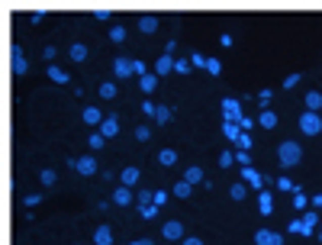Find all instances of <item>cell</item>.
I'll use <instances>...</instances> for the list:
<instances>
[{"instance_id":"1","label":"cell","mask_w":322,"mask_h":245,"mask_svg":"<svg viewBox=\"0 0 322 245\" xmlns=\"http://www.w3.org/2000/svg\"><path fill=\"white\" fill-rule=\"evenodd\" d=\"M277 161H281L284 168H293V165L303 161V148L297 142H281L277 145Z\"/></svg>"},{"instance_id":"2","label":"cell","mask_w":322,"mask_h":245,"mask_svg":"<svg viewBox=\"0 0 322 245\" xmlns=\"http://www.w3.org/2000/svg\"><path fill=\"white\" fill-rule=\"evenodd\" d=\"M300 129H303V136H319L322 133V113L303 110L300 113Z\"/></svg>"},{"instance_id":"3","label":"cell","mask_w":322,"mask_h":245,"mask_svg":"<svg viewBox=\"0 0 322 245\" xmlns=\"http://www.w3.org/2000/svg\"><path fill=\"white\" fill-rule=\"evenodd\" d=\"M222 116H225V123H245V110H242V103L236 100V97H225L222 100Z\"/></svg>"},{"instance_id":"4","label":"cell","mask_w":322,"mask_h":245,"mask_svg":"<svg viewBox=\"0 0 322 245\" xmlns=\"http://www.w3.org/2000/svg\"><path fill=\"white\" fill-rule=\"evenodd\" d=\"M161 232L168 242H184V223H177V220H168L161 226Z\"/></svg>"},{"instance_id":"5","label":"cell","mask_w":322,"mask_h":245,"mask_svg":"<svg viewBox=\"0 0 322 245\" xmlns=\"http://www.w3.org/2000/svg\"><path fill=\"white\" fill-rule=\"evenodd\" d=\"M74 171L84 174V178H90V174H97V161H94V155H81V158H74Z\"/></svg>"},{"instance_id":"6","label":"cell","mask_w":322,"mask_h":245,"mask_svg":"<svg viewBox=\"0 0 322 245\" xmlns=\"http://www.w3.org/2000/svg\"><path fill=\"white\" fill-rule=\"evenodd\" d=\"M158 26H161V20H158L155 13H145V16H139V32H145V36L158 32Z\"/></svg>"},{"instance_id":"7","label":"cell","mask_w":322,"mask_h":245,"mask_svg":"<svg viewBox=\"0 0 322 245\" xmlns=\"http://www.w3.org/2000/svg\"><path fill=\"white\" fill-rule=\"evenodd\" d=\"M316 223H319V210H306V213H303V235H316L319 229H316Z\"/></svg>"},{"instance_id":"8","label":"cell","mask_w":322,"mask_h":245,"mask_svg":"<svg viewBox=\"0 0 322 245\" xmlns=\"http://www.w3.org/2000/svg\"><path fill=\"white\" fill-rule=\"evenodd\" d=\"M97 133L103 136V139H113V136H119V119H116V113H113V116H107L100 123V129Z\"/></svg>"},{"instance_id":"9","label":"cell","mask_w":322,"mask_h":245,"mask_svg":"<svg viewBox=\"0 0 322 245\" xmlns=\"http://www.w3.org/2000/svg\"><path fill=\"white\" fill-rule=\"evenodd\" d=\"M113 74H116V77H132L135 74L132 58H116V61H113Z\"/></svg>"},{"instance_id":"10","label":"cell","mask_w":322,"mask_h":245,"mask_svg":"<svg viewBox=\"0 0 322 245\" xmlns=\"http://www.w3.org/2000/svg\"><path fill=\"white\" fill-rule=\"evenodd\" d=\"M132 200H135L132 187H123V184H119V187H116V194H113V203H116V207H129Z\"/></svg>"},{"instance_id":"11","label":"cell","mask_w":322,"mask_h":245,"mask_svg":"<svg viewBox=\"0 0 322 245\" xmlns=\"http://www.w3.org/2000/svg\"><path fill=\"white\" fill-rule=\"evenodd\" d=\"M174 65H177V58H171V55H161L158 61H155V74H158V77L171 74V71H174Z\"/></svg>"},{"instance_id":"12","label":"cell","mask_w":322,"mask_h":245,"mask_svg":"<svg viewBox=\"0 0 322 245\" xmlns=\"http://www.w3.org/2000/svg\"><path fill=\"white\" fill-rule=\"evenodd\" d=\"M26 71H29V65H26L23 49H20V46H13V74L20 77V74H26Z\"/></svg>"},{"instance_id":"13","label":"cell","mask_w":322,"mask_h":245,"mask_svg":"<svg viewBox=\"0 0 322 245\" xmlns=\"http://www.w3.org/2000/svg\"><path fill=\"white\" fill-rule=\"evenodd\" d=\"M81 119L87 123V126H97V129H100V123L107 119V116H103V113H100L97 107H84V113H81Z\"/></svg>"},{"instance_id":"14","label":"cell","mask_w":322,"mask_h":245,"mask_svg":"<svg viewBox=\"0 0 322 245\" xmlns=\"http://www.w3.org/2000/svg\"><path fill=\"white\" fill-rule=\"evenodd\" d=\"M290 203H293V210H297V213H306V210H309V200H306V194H303L300 187L290 194Z\"/></svg>"},{"instance_id":"15","label":"cell","mask_w":322,"mask_h":245,"mask_svg":"<svg viewBox=\"0 0 322 245\" xmlns=\"http://www.w3.org/2000/svg\"><path fill=\"white\" fill-rule=\"evenodd\" d=\"M242 133H245V129H242L239 123H222V136L229 139V142H239V139H242Z\"/></svg>"},{"instance_id":"16","label":"cell","mask_w":322,"mask_h":245,"mask_svg":"<svg viewBox=\"0 0 322 245\" xmlns=\"http://www.w3.org/2000/svg\"><path fill=\"white\" fill-rule=\"evenodd\" d=\"M242 178H245V181H248L255 190H261V187H264V178H261V174H258L255 168H242Z\"/></svg>"},{"instance_id":"17","label":"cell","mask_w":322,"mask_h":245,"mask_svg":"<svg viewBox=\"0 0 322 245\" xmlns=\"http://www.w3.org/2000/svg\"><path fill=\"white\" fill-rule=\"evenodd\" d=\"M171 194L177 197V200H187L190 194H194V184H187V181H177V184L171 187Z\"/></svg>"},{"instance_id":"18","label":"cell","mask_w":322,"mask_h":245,"mask_svg":"<svg viewBox=\"0 0 322 245\" xmlns=\"http://www.w3.org/2000/svg\"><path fill=\"white\" fill-rule=\"evenodd\" d=\"M119 184H123V187H135V184H139V168H123Z\"/></svg>"},{"instance_id":"19","label":"cell","mask_w":322,"mask_h":245,"mask_svg":"<svg viewBox=\"0 0 322 245\" xmlns=\"http://www.w3.org/2000/svg\"><path fill=\"white\" fill-rule=\"evenodd\" d=\"M94 245H113V229L110 226H100V229L94 232Z\"/></svg>"},{"instance_id":"20","label":"cell","mask_w":322,"mask_h":245,"mask_svg":"<svg viewBox=\"0 0 322 245\" xmlns=\"http://www.w3.org/2000/svg\"><path fill=\"white\" fill-rule=\"evenodd\" d=\"M49 77L55 84H68V81H71V74H68L65 68H58V65H49Z\"/></svg>"},{"instance_id":"21","label":"cell","mask_w":322,"mask_h":245,"mask_svg":"<svg viewBox=\"0 0 322 245\" xmlns=\"http://www.w3.org/2000/svg\"><path fill=\"white\" fill-rule=\"evenodd\" d=\"M306 110L322 113V94H319V91H309V94H306Z\"/></svg>"},{"instance_id":"22","label":"cell","mask_w":322,"mask_h":245,"mask_svg":"<svg viewBox=\"0 0 322 245\" xmlns=\"http://www.w3.org/2000/svg\"><path fill=\"white\" fill-rule=\"evenodd\" d=\"M139 84H142V91H145V94H155V87H158V74L149 71L145 77H139Z\"/></svg>"},{"instance_id":"23","label":"cell","mask_w":322,"mask_h":245,"mask_svg":"<svg viewBox=\"0 0 322 245\" xmlns=\"http://www.w3.org/2000/svg\"><path fill=\"white\" fill-rule=\"evenodd\" d=\"M258 126H264V129H274V126H277V113H274V110H261V116H258Z\"/></svg>"},{"instance_id":"24","label":"cell","mask_w":322,"mask_h":245,"mask_svg":"<svg viewBox=\"0 0 322 245\" xmlns=\"http://www.w3.org/2000/svg\"><path fill=\"white\" fill-rule=\"evenodd\" d=\"M184 181L187 184H203V168H197V165H190L184 171Z\"/></svg>"},{"instance_id":"25","label":"cell","mask_w":322,"mask_h":245,"mask_svg":"<svg viewBox=\"0 0 322 245\" xmlns=\"http://www.w3.org/2000/svg\"><path fill=\"white\" fill-rule=\"evenodd\" d=\"M258 210H261L264 216H271V213H274V197H271V194H261V197H258Z\"/></svg>"},{"instance_id":"26","label":"cell","mask_w":322,"mask_h":245,"mask_svg":"<svg viewBox=\"0 0 322 245\" xmlns=\"http://www.w3.org/2000/svg\"><path fill=\"white\" fill-rule=\"evenodd\" d=\"M68 55H71V61H84L87 58V46L84 42H74V46L68 49Z\"/></svg>"},{"instance_id":"27","label":"cell","mask_w":322,"mask_h":245,"mask_svg":"<svg viewBox=\"0 0 322 245\" xmlns=\"http://www.w3.org/2000/svg\"><path fill=\"white\" fill-rule=\"evenodd\" d=\"M158 161L164 165V168H171V165L177 161V152H174V148H161V152H158Z\"/></svg>"},{"instance_id":"28","label":"cell","mask_w":322,"mask_h":245,"mask_svg":"<svg viewBox=\"0 0 322 245\" xmlns=\"http://www.w3.org/2000/svg\"><path fill=\"white\" fill-rule=\"evenodd\" d=\"M39 181H42V187H55V181H58V174L52 171V168H42L39 171Z\"/></svg>"},{"instance_id":"29","label":"cell","mask_w":322,"mask_h":245,"mask_svg":"<svg viewBox=\"0 0 322 245\" xmlns=\"http://www.w3.org/2000/svg\"><path fill=\"white\" fill-rule=\"evenodd\" d=\"M271 97H274V91H271V87L258 91V103H261V110H271Z\"/></svg>"},{"instance_id":"30","label":"cell","mask_w":322,"mask_h":245,"mask_svg":"<svg viewBox=\"0 0 322 245\" xmlns=\"http://www.w3.org/2000/svg\"><path fill=\"white\" fill-rule=\"evenodd\" d=\"M171 116H174V110H171V107H158V113H155V123L168 126V123H171Z\"/></svg>"},{"instance_id":"31","label":"cell","mask_w":322,"mask_h":245,"mask_svg":"<svg viewBox=\"0 0 322 245\" xmlns=\"http://www.w3.org/2000/svg\"><path fill=\"white\" fill-rule=\"evenodd\" d=\"M135 203H139V210L149 207V203H155V194H152V190H139V194H135Z\"/></svg>"},{"instance_id":"32","label":"cell","mask_w":322,"mask_h":245,"mask_svg":"<svg viewBox=\"0 0 322 245\" xmlns=\"http://www.w3.org/2000/svg\"><path fill=\"white\" fill-rule=\"evenodd\" d=\"M100 97H103V100H113V97H116V84H113V81L100 84Z\"/></svg>"},{"instance_id":"33","label":"cell","mask_w":322,"mask_h":245,"mask_svg":"<svg viewBox=\"0 0 322 245\" xmlns=\"http://www.w3.org/2000/svg\"><path fill=\"white\" fill-rule=\"evenodd\" d=\"M271 235H274L271 229H258L255 232V245H271Z\"/></svg>"},{"instance_id":"34","label":"cell","mask_w":322,"mask_h":245,"mask_svg":"<svg viewBox=\"0 0 322 245\" xmlns=\"http://www.w3.org/2000/svg\"><path fill=\"white\" fill-rule=\"evenodd\" d=\"M174 71H177V74H190V71H194V65H190V58H177V65H174Z\"/></svg>"},{"instance_id":"35","label":"cell","mask_w":322,"mask_h":245,"mask_svg":"<svg viewBox=\"0 0 322 245\" xmlns=\"http://www.w3.org/2000/svg\"><path fill=\"white\" fill-rule=\"evenodd\" d=\"M206 71H210L213 77H219L222 74V61L219 58H210V61H206Z\"/></svg>"},{"instance_id":"36","label":"cell","mask_w":322,"mask_h":245,"mask_svg":"<svg viewBox=\"0 0 322 245\" xmlns=\"http://www.w3.org/2000/svg\"><path fill=\"white\" fill-rule=\"evenodd\" d=\"M103 142H107V139H103L100 133H90V139H87V145H90V152H97V148H103Z\"/></svg>"},{"instance_id":"37","label":"cell","mask_w":322,"mask_h":245,"mask_svg":"<svg viewBox=\"0 0 322 245\" xmlns=\"http://www.w3.org/2000/svg\"><path fill=\"white\" fill-rule=\"evenodd\" d=\"M135 139H139V142H149V139H152V129L139 123V126H135Z\"/></svg>"},{"instance_id":"38","label":"cell","mask_w":322,"mask_h":245,"mask_svg":"<svg viewBox=\"0 0 322 245\" xmlns=\"http://www.w3.org/2000/svg\"><path fill=\"white\" fill-rule=\"evenodd\" d=\"M229 197H232V200H245V184H232V187H229Z\"/></svg>"},{"instance_id":"39","label":"cell","mask_w":322,"mask_h":245,"mask_svg":"<svg viewBox=\"0 0 322 245\" xmlns=\"http://www.w3.org/2000/svg\"><path fill=\"white\" fill-rule=\"evenodd\" d=\"M236 165V152H222L219 155V168H232Z\"/></svg>"},{"instance_id":"40","label":"cell","mask_w":322,"mask_h":245,"mask_svg":"<svg viewBox=\"0 0 322 245\" xmlns=\"http://www.w3.org/2000/svg\"><path fill=\"white\" fill-rule=\"evenodd\" d=\"M236 161L242 165V168H251V155L245 152V148H239V152H236Z\"/></svg>"},{"instance_id":"41","label":"cell","mask_w":322,"mask_h":245,"mask_svg":"<svg viewBox=\"0 0 322 245\" xmlns=\"http://www.w3.org/2000/svg\"><path fill=\"white\" fill-rule=\"evenodd\" d=\"M110 39H113V42H123V39H126V29H123V26L116 23V26H113V29H110Z\"/></svg>"},{"instance_id":"42","label":"cell","mask_w":322,"mask_h":245,"mask_svg":"<svg viewBox=\"0 0 322 245\" xmlns=\"http://www.w3.org/2000/svg\"><path fill=\"white\" fill-rule=\"evenodd\" d=\"M206 61H210V58L200 55V52H194V55H190V65H194V68H206Z\"/></svg>"},{"instance_id":"43","label":"cell","mask_w":322,"mask_h":245,"mask_svg":"<svg viewBox=\"0 0 322 245\" xmlns=\"http://www.w3.org/2000/svg\"><path fill=\"white\" fill-rule=\"evenodd\" d=\"M277 190H290V194H293L297 187H293V181H290V178H277Z\"/></svg>"},{"instance_id":"44","label":"cell","mask_w":322,"mask_h":245,"mask_svg":"<svg viewBox=\"0 0 322 245\" xmlns=\"http://www.w3.org/2000/svg\"><path fill=\"white\" fill-rule=\"evenodd\" d=\"M287 232H293V235H303V216H300V220H293V223H287Z\"/></svg>"},{"instance_id":"45","label":"cell","mask_w":322,"mask_h":245,"mask_svg":"<svg viewBox=\"0 0 322 245\" xmlns=\"http://www.w3.org/2000/svg\"><path fill=\"white\" fill-rule=\"evenodd\" d=\"M132 68H135V74H139V77L149 74V68H145V61H142V58H135V61H132Z\"/></svg>"},{"instance_id":"46","label":"cell","mask_w":322,"mask_h":245,"mask_svg":"<svg viewBox=\"0 0 322 245\" xmlns=\"http://www.w3.org/2000/svg\"><path fill=\"white\" fill-rule=\"evenodd\" d=\"M142 216H145V220H155V216H158V207H155V203L142 207Z\"/></svg>"},{"instance_id":"47","label":"cell","mask_w":322,"mask_h":245,"mask_svg":"<svg viewBox=\"0 0 322 245\" xmlns=\"http://www.w3.org/2000/svg\"><path fill=\"white\" fill-rule=\"evenodd\" d=\"M168 203V190H155V207H164Z\"/></svg>"},{"instance_id":"48","label":"cell","mask_w":322,"mask_h":245,"mask_svg":"<svg viewBox=\"0 0 322 245\" xmlns=\"http://www.w3.org/2000/svg\"><path fill=\"white\" fill-rule=\"evenodd\" d=\"M297 84H300V71H297V74H287V81H284L287 91H290V87H297Z\"/></svg>"},{"instance_id":"49","label":"cell","mask_w":322,"mask_h":245,"mask_svg":"<svg viewBox=\"0 0 322 245\" xmlns=\"http://www.w3.org/2000/svg\"><path fill=\"white\" fill-rule=\"evenodd\" d=\"M142 113H145V116H155V113H158V107H155L152 100H145V103H142Z\"/></svg>"},{"instance_id":"50","label":"cell","mask_w":322,"mask_h":245,"mask_svg":"<svg viewBox=\"0 0 322 245\" xmlns=\"http://www.w3.org/2000/svg\"><path fill=\"white\" fill-rule=\"evenodd\" d=\"M23 203H26V207H36V203H42V197H39V194H26Z\"/></svg>"},{"instance_id":"51","label":"cell","mask_w":322,"mask_h":245,"mask_svg":"<svg viewBox=\"0 0 322 245\" xmlns=\"http://www.w3.org/2000/svg\"><path fill=\"white\" fill-rule=\"evenodd\" d=\"M42 20H45V10H36V13H32V16H29V23H32V26H39Z\"/></svg>"},{"instance_id":"52","label":"cell","mask_w":322,"mask_h":245,"mask_svg":"<svg viewBox=\"0 0 322 245\" xmlns=\"http://www.w3.org/2000/svg\"><path fill=\"white\" fill-rule=\"evenodd\" d=\"M236 145H239V148H245V152H248V145H251V136H248V133H242V139H239Z\"/></svg>"},{"instance_id":"53","label":"cell","mask_w":322,"mask_h":245,"mask_svg":"<svg viewBox=\"0 0 322 245\" xmlns=\"http://www.w3.org/2000/svg\"><path fill=\"white\" fill-rule=\"evenodd\" d=\"M94 16H97V20H110V10H107V7H97Z\"/></svg>"},{"instance_id":"54","label":"cell","mask_w":322,"mask_h":245,"mask_svg":"<svg viewBox=\"0 0 322 245\" xmlns=\"http://www.w3.org/2000/svg\"><path fill=\"white\" fill-rule=\"evenodd\" d=\"M309 207H312V210H319V213H322V194H316V197H312V200H309Z\"/></svg>"},{"instance_id":"55","label":"cell","mask_w":322,"mask_h":245,"mask_svg":"<svg viewBox=\"0 0 322 245\" xmlns=\"http://www.w3.org/2000/svg\"><path fill=\"white\" fill-rule=\"evenodd\" d=\"M219 46H222V49L232 46V36H229V32H222V36H219Z\"/></svg>"},{"instance_id":"56","label":"cell","mask_w":322,"mask_h":245,"mask_svg":"<svg viewBox=\"0 0 322 245\" xmlns=\"http://www.w3.org/2000/svg\"><path fill=\"white\" fill-rule=\"evenodd\" d=\"M55 55H58V49H55V46H45V58L52 61V58H55Z\"/></svg>"},{"instance_id":"57","label":"cell","mask_w":322,"mask_h":245,"mask_svg":"<svg viewBox=\"0 0 322 245\" xmlns=\"http://www.w3.org/2000/svg\"><path fill=\"white\" fill-rule=\"evenodd\" d=\"M271 245H284V235H281V232H274V235H271Z\"/></svg>"},{"instance_id":"58","label":"cell","mask_w":322,"mask_h":245,"mask_svg":"<svg viewBox=\"0 0 322 245\" xmlns=\"http://www.w3.org/2000/svg\"><path fill=\"white\" fill-rule=\"evenodd\" d=\"M129 245H152V239H135V242H129Z\"/></svg>"},{"instance_id":"59","label":"cell","mask_w":322,"mask_h":245,"mask_svg":"<svg viewBox=\"0 0 322 245\" xmlns=\"http://www.w3.org/2000/svg\"><path fill=\"white\" fill-rule=\"evenodd\" d=\"M180 245H203V242H200V239H184Z\"/></svg>"},{"instance_id":"60","label":"cell","mask_w":322,"mask_h":245,"mask_svg":"<svg viewBox=\"0 0 322 245\" xmlns=\"http://www.w3.org/2000/svg\"><path fill=\"white\" fill-rule=\"evenodd\" d=\"M316 235H319V242H322V226H319V232H316Z\"/></svg>"}]
</instances>
